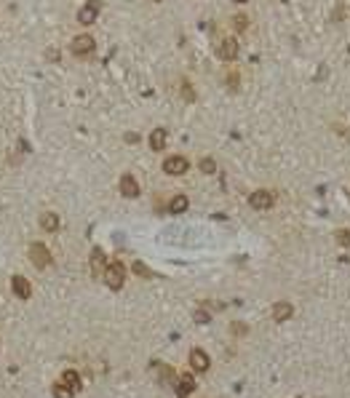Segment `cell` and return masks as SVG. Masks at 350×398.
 I'll use <instances>...</instances> for the list:
<instances>
[{
	"label": "cell",
	"instance_id": "cell-4",
	"mask_svg": "<svg viewBox=\"0 0 350 398\" xmlns=\"http://www.w3.org/2000/svg\"><path fill=\"white\" fill-rule=\"evenodd\" d=\"M30 262L38 267V270H43V267L51 265V251L45 249L43 243H32V246H30Z\"/></svg>",
	"mask_w": 350,
	"mask_h": 398
},
{
	"label": "cell",
	"instance_id": "cell-5",
	"mask_svg": "<svg viewBox=\"0 0 350 398\" xmlns=\"http://www.w3.org/2000/svg\"><path fill=\"white\" fill-rule=\"evenodd\" d=\"M99 11H102V3H99V0H88L86 6H80L78 21H80V25H94L97 16H99Z\"/></svg>",
	"mask_w": 350,
	"mask_h": 398
},
{
	"label": "cell",
	"instance_id": "cell-24",
	"mask_svg": "<svg viewBox=\"0 0 350 398\" xmlns=\"http://www.w3.org/2000/svg\"><path fill=\"white\" fill-rule=\"evenodd\" d=\"M225 83L232 88V91H238V73H232V75H227L225 78Z\"/></svg>",
	"mask_w": 350,
	"mask_h": 398
},
{
	"label": "cell",
	"instance_id": "cell-17",
	"mask_svg": "<svg viewBox=\"0 0 350 398\" xmlns=\"http://www.w3.org/2000/svg\"><path fill=\"white\" fill-rule=\"evenodd\" d=\"M75 395V390L69 388L67 382H56L54 385V398H73Z\"/></svg>",
	"mask_w": 350,
	"mask_h": 398
},
{
	"label": "cell",
	"instance_id": "cell-9",
	"mask_svg": "<svg viewBox=\"0 0 350 398\" xmlns=\"http://www.w3.org/2000/svg\"><path fill=\"white\" fill-rule=\"evenodd\" d=\"M121 195L123 198H139V182L134 179V174H123L121 177Z\"/></svg>",
	"mask_w": 350,
	"mask_h": 398
},
{
	"label": "cell",
	"instance_id": "cell-23",
	"mask_svg": "<svg viewBox=\"0 0 350 398\" xmlns=\"http://www.w3.org/2000/svg\"><path fill=\"white\" fill-rule=\"evenodd\" d=\"M160 369V380L166 382V380H174V369L171 366H158Z\"/></svg>",
	"mask_w": 350,
	"mask_h": 398
},
{
	"label": "cell",
	"instance_id": "cell-12",
	"mask_svg": "<svg viewBox=\"0 0 350 398\" xmlns=\"http://www.w3.org/2000/svg\"><path fill=\"white\" fill-rule=\"evenodd\" d=\"M104 260H107V256H104V251L99 249V246H94V249H91V275H94V278H102Z\"/></svg>",
	"mask_w": 350,
	"mask_h": 398
},
{
	"label": "cell",
	"instance_id": "cell-29",
	"mask_svg": "<svg viewBox=\"0 0 350 398\" xmlns=\"http://www.w3.org/2000/svg\"><path fill=\"white\" fill-rule=\"evenodd\" d=\"M236 3H238V6H243V3H249V0H236Z\"/></svg>",
	"mask_w": 350,
	"mask_h": 398
},
{
	"label": "cell",
	"instance_id": "cell-6",
	"mask_svg": "<svg viewBox=\"0 0 350 398\" xmlns=\"http://www.w3.org/2000/svg\"><path fill=\"white\" fill-rule=\"evenodd\" d=\"M249 203H251V208H260V212H265V208H270V206L275 203V195H273L270 190H254V193L249 195Z\"/></svg>",
	"mask_w": 350,
	"mask_h": 398
},
{
	"label": "cell",
	"instance_id": "cell-30",
	"mask_svg": "<svg viewBox=\"0 0 350 398\" xmlns=\"http://www.w3.org/2000/svg\"><path fill=\"white\" fill-rule=\"evenodd\" d=\"M150 3H163V0H150Z\"/></svg>",
	"mask_w": 350,
	"mask_h": 398
},
{
	"label": "cell",
	"instance_id": "cell-13",
	"mask_svg": "<svg viewBox=\"0 0 350 398\" xmlns=\"http://www.w3.org/2000/svg\"><path fill=\"white\" fill-rule=\"evenodd\" d=\"M150 147L160 153V150H166V128H155V131H150Z\"/></svg>",
	"mask_w": 350,
	"mask_h": 398
},
{
	"label": "cell",
	"instance_id": "cell-26",
	"mask_svg": "<svg viewBox=\"0 0 350 398\" xmlns=\"http://www.w3.org/2000/svg\"><path fill=\"white\" fill-rule=\"evenodd\" d=\"M134 273H136V275H150V270H147L142 262H134Z\"/></svg>",
	"mask_w": 350,
	"mask_h": 398
},
{
	"label": "cell",
	"instance_id": "cell-7",
	"mask_svg": "<svg viewBox=\"0 0 350 398\" xmlns=\"http://www.w3.org/2000/svg\"><path fill=\"white\" fill-rule=\"evenodd\" d=\"M217 56H219L222 62H232V59L238 56V43L232 40V38H225L222 43L217 45Z\"/></svg>",
	"mask_w": 350,
	"mask_h": 398
},
{
	"label": "cell",
	"instance_id": "cell-11",
	"mask_svg": "<svg viewBox=\"0 0 350 398\" xmlns=\"http://www.w3.org/2000/svg\"><path fill=\"white\" fill-rule=\"evenodd\" d=\"M190 366H193V371H208V356L203 353L201 347H195L193 353H190Z\"/></svg>",
	"mask_w": 350,
	"mask_h": 398
},
{
	"label": "cell",
	"instance_id": "cell-21",
	"mask_svg": "<svg viewBox=\"0 0 350 398\" xmlns=\"http://www.w3.org/2000/svg\"><path fill=\"white\" fill-rule=\"evenodd\" d=\"M193 321H195L198 326H203V323H208V321H212V315H208L206 310H195V313H193Z\"/></svg>",
	"mask_w": 350,
	"mask_h": 398
},
{
	"label": "cell",
	"instance_id": "cell-10",
	"mask_svg": "<svg viewBox=\"0 0 350 398\" xmlns=\"http://www.w3.org/2000/svg\"><path fill=\"white\" fill-rule=\"evenodd\" d=\"M291 315H294V308H291V302H275V305H273V321H275V323L289 321Z\"/></svg>",
	"mask_w": 350,
	"mask_h": 398
},
{
	"label": "cell",
	"instance_id": "cell-19",
	"mask_svg": "<svg viewBox=\"0 0 350 398\" xmlns=\"http://www.w3.org/2000/svg\"><path fill=\"white\" fill-rule=\"evenodd\" d=\"M246 27H249V16H243V14L232 16V30H236V32H243Z\"/></svg>",
	"mask_w": 350,
	"mask_h": 398
},
{
	"label": "cell",
	"instance_id": "cell-20",
	"mask_svg": "<svg viewBox=\"0 0 350 398\" xmlns=\"http://www.w3.org/2000/svg\"><path fill=\"white\" fill-rule=\"evenodd\" d=\"M198 166H201L203 174H214V171H217V163H214L212 158H201V163H198Z\"/></svg>",
	"mask_w": 350,
	"mask_h": 398
},
{
	"label": "cell",
	"instance_id": "cell-14",
	"mask_svg": "<svg viewBox=\"0 0 350 398\" xmlns=\"http://www.w3.org/2000/svg\"><path fill=\"white\" fill-rule=\"evenodd\" d=\"M40 227H43L45 232H54V230H59V217H56L54 212H45V214L40 217Z\"/></svg>",
	"mask_w": 350,
	"mask_h": 398
},
{
	"label": "cell",
	"instance_id": "cell-8",
	"mask_svg": "<svg viewBox=\"0 0 350 398\" xmlns=\"http://www.w3.org/2000/svg\"><path fill=\"white\" fill-rule=\"evenodd\" d=\"M11 289H14V294L19 299H30L32 297V286H30V280L25 275H14V278H11Z\"/></svg>",
	"mask_w": 350,
	"mask_h": 398
},
{
	"label": "cell",
	"instance_id": "cell-25",
	"mask_svg": "<svg viewBox=\"0 0 350 398\" xmlns=\"http://www.w3.org/2000/svg\"><path fill=\"white\" fill-rule=\"evenodd\" d=\"M182 97L188 99V102H193V99H195V93H193V86H190V83H184V91H182Z\"/></svg>",
	"mask_w": 350,
	"mask_h": 398
},
{
	"label": "cell",
	"instance_id": "cell-2",
	"mask_svg": "<svg viewBox=\"0 0 350 398\" xmlns=\"http://www.w3.org/2000/svg\"><path fill=\"white\" fill-rule=\"evenodd\" d=\"M94 45H97V40L91 35H75L73 43H69V51L75 56H91L94 54Z\"/></svg>",
	"mask_w": 350,
	"mask_h": 398
},
{
	"label": "cell",
	"instance_id": "cell-3",
	"mask_svg": "<svg viewBox=\"0 0 350 398\" xmlns=\"http://www.w3.org/2000/svg\"><path fill=\"white\" fill-rule=\"evenodd\" d=\"M163 171L171 174V177H182V174L190 171V160L184 155H171V158L163 160Z\"/></svg>",
	"mask_w": 350,
	"mask_h": 398
},
{
	"label": "cell",
	"instance_id": "cell-16",
	"mask_svg": "<svg viewBox=\"0 0 350 398\" xmlns=\"http://www.w3.org/2000/svg\"><path fill=\"white\" fill-rule=\"evenodd\" d=\"M195 390V382H193V377H190V374H184V377L179 380V385H177V395H190Z\"/></svg>",
	"mask_w": 350,
	"mask_h": 398
},
{
	"label": "cell",
	"instance_id": "cell-15",
	"mask_svg": "<svg viewBox=\"0 0 350 398\" xmlns=\"http://www.w3.org/2000/svg\"><path fill=\"white\" fill-rule=\"evenodd\" d=\"M169 212H171V214L188 212V195H174L171 201H169Z\"/></svg>",
	"mask_w": 350,
	"mask_h": 398
},
{
	"label": "cell",
	"instance_id": "cell-27",
	"mask_svg": "<svg viewBox=\"0 0 350 398\" xmlns=\"http://www.w3.org/2000/svg\"><path fill=\"white\" fill-rule=\"evenodd\" d=\"M232 332H236V334H246V326H243V323H236V326H232Z\"/></svg>",
	"mask_w": 350,
	"mask_h": 398
},
{
	"label": "cell",
	"instance_id": "cell-1",
	"mask_svg": "<svg viewBox=\"0 0 350 398\" xmlns=\"http://www.w3.org/2000/svg\"><path fill=\"white\" fill-rule=\"evenodd\" d=\"M123 280H126L123 262H110L107 270H104V284H107L112 291H118V289H123Z\"/></svg>",
	"mask_w": 350,
	"mask_h": 398
},
{
	"label": "cell",
	"instance_id": "cell-22",
	"mask_svg": "<svg viewBox=\"0 0 350 398\" xmlns=\"http://www.w3.org/2000/svg\"><path fill=\"white\" fill-rule=\"evenodd\" d=\"M334 238H337V243H340V246H350V230H337Z\"/></svg>",
	"mask_w": 350,
	"mask_h": 398
},
{
	"label": "cell",
	"instance_id": "cell-18",
	"mask_svg": "<svg viewBox=\"0 0 350 398\" xmlns=\"http://www.w3.org/2000/svg\"><path fill=\"white\" fill-rule=\"evenodd\" d=\"M64 382H67L73 390H78V388H80V374L73 371V369H67V371H64Z\"/></svg>",
	"mask_w": 350,
	"mask_h": 398
},
{
	"label": "cell",
	"instance_id": "cell-28",
	"mask_svg": "<svg viewBox=\"0 0 350 398\" xmlns=\"http://www.w3.org/2000/svg\"><path fill=\"white\" fill-rule=\"evenodd\" d=\"M342 16H345V8L340 6V8H337V11H334V21H340Z\"/></svg>",
	"mask_w": 350,
	"mask_h": 398
}]
</instances>
